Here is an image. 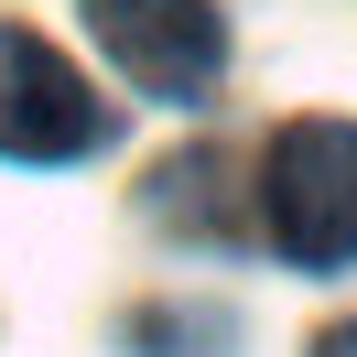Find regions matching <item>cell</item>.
Here are the masks:
<instances>
[{
  "label": "cell",
  "mask_w": 357,
  "mask_h": 357,
  "mask_svg": "<svg viewBox=\"0 0 357 357\" xmlns=\"http://www.w3.org/2000/svg\"><path fill=\"white\" fill-rule=\"evenodd\" d=\"M260 206L303 271H347L357 260V119H292L260 162Z\"/></svg>",
  "instance_id": "6da1fadb"
},
{
  "label": "cell",
  "mask_w": 357,
  "mask_h": 357,
  "mask_svg": "<svg viewBox=\"0 0 357 357\" xmlns=\"http://www.w3.org/2000/svg\"><path fill=\"white\" fill-rule=\"evenodd\" d=\"M87 33L141 98H174V109H195L227 66V22L206 0H87Z\"/></svg>",
  "instance_id": "3957f363"
},
{
  "label": "cell",
  "mask_w": 357,
  "mask_h": 357,
  "mask_svg": "<svg viewBox=\"0 0 357 357\" xmlns=\"http://www.w3.org/2000/svg\"><path fill=\"white\" fill-rule=\"evenodd\" d=\"M109 141V98L44 44V33L0 22V152L11 162H76Z\"/></svg>",
  "instance_id": "7a4b0ae2"
},
{
  "label": "cell",
  "mask_w": 357,
  "mask_h": 357,
  "mask_svg": "<svg viewBox=\"0 0 357 357\" xmlns=\"http://www.w3.org/2000/svg\"><path fill=\"white\" fill-rule=\"evenodd\" d=\"M314 357H357V325H335V335H314Z\"/></svg>",
  "instance_id": "277c9868"
}]
</instances>
